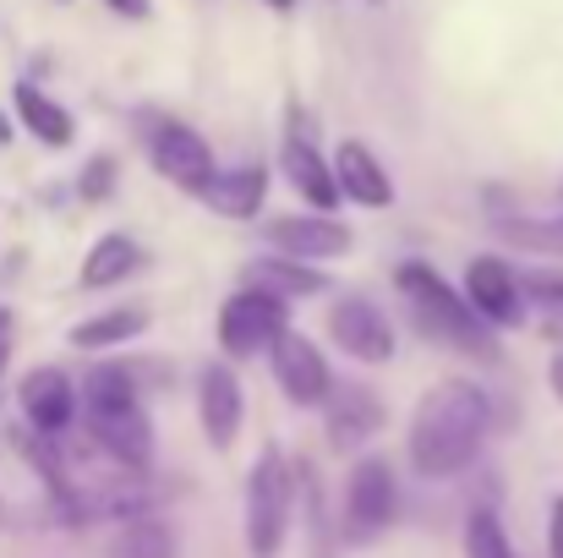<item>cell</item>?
<instances>
[{"label":"cell","instance_id":"6da1fadb","mask_svg":"<svg viewBox=\"0 0 563 558\" xmlns=\"http://www.w3.org/2000/svg\"><path fill=\"white\" fill-rule=\"evenodd\" d=\"M493 405L476 383L449 378L438 389L421 394L416 416H410V466L416 477H454L476 460L482 438H487Z\"/></svg>","mask_w":563,"mask_h":558},{"label":"cell","instance_id":"7a4b0ae2","mask_svg":"<svg viewBox=\"0 0 563 558\" xmlns=\"http://www.w3.org/2000/svg\"><path fill=\"white\" fill-rule=\"evenodd\" d=\"M88 433L126 471H137L148 460V411H143V394L132 389L126 368H99L88 378Z\"/></svg>","mask_w":563,"mask_h":558},{"label":"cell","instance_id":"3957f363","mask_svg":"<svg viewBox=\"0 0 563 558\" xmlns=\"http://www.w3.org/2000/svg\"><path fill=\"white\" fill-rule=\"evenodd\" d=\"M394 280H399V291H405V302H410L421 335L449 340V346H460V351H487V324H482V313H476L449 280H438L427 263H399Z\"/></svg>","mask_w":563,"mask_h":558},{"label":"cell","instance_id":"277c9868","mask_svg":"<svg viewBox=\"0 0 563 558\" xmlns=\"http://www.w3.org/2000/svg\"><path fill=\"white\" fill-rule=\"evenodd\" d=\"M290 499H296L290 466L274 449H263L257 466H252V477H246V548H252V558H274L285 548Z\"/></svg>","mask_w":563,"mask_h":558},{"label":"cell","instance_id":"5b68a950","mask_svg":"<svg viewBox=\"0 0 563 558\" xmlns=\"http://www.w3.org/2000/svg\"><path fill=\"white\" fill-rule=\"evenodd\" d=\"M290 324V302L268 296V291H235L224 307H219V346L230 357H252L263 346H274Z\"/></svg>","mask_w":563,"mask_h":558},{"label":"cell","instance_id":"8992f818","mask_svg":"<svg viewBox=\"0 0 563 558\" xmlns=\"http://www.w3.org/2000/svg\"><path fill=\"white\" fill-rule=\"evenodd\" d=\"M394 504H399V488H394V471L383 460H362L351 471V488H345V537L351 543H373L388 532L394 521Z\"/></svg>","mask_w":563,"mask_h":558},{"label":"cell","instance_id":"52a82bcc","mask_svg":"<svg viewBox=\"0 0 563 558\" xmlns=\"http://www.w3.org/2000/svg\"><path fill=\"white\" fill-rule=\"evenodd\" d=\"M465 302L482 313V324H520L526 318V285L515 280L509 263L498 258H476L471 274H465Z\"/></svg>","mask_w":563,"mask_h":558},{"label":"cell","instance_id":"ba28073f","mask_svg":"<svg viewBox=\"0 0 563 558\" xmlns=\"http://www.w3.org/2000/svg\"><path fill=\"white\" fill-rule=\"evenodd\" d=\"M274 378H279L285 400H296V405H323L334 394L329 362L318 357V346L307 335H279L274 340Z\"/></svg>","mask_w":563,"mask_h":558},{"label":"cell","instance_id":"9c48e42d","mask_svg":"<svg viewBox=\"0 0 563 558\" xmlns=\"http://www.w3.org/2000/svg\"><path fill=\"white\" fill-rule=\"evenodd\" d=\"M154 171L165 176V182L187 186V192H202V186L213 182L219 171H213V154H208V143L181 127V121H165V127H154Z\"/></svg>","mask_w":563,"mask_h":558},{"label":"cell","instance_id":"30bf717a","mask_svg":"<svg viewBox=\"0 0 563 558\" xmlns=\"http://www.w3.org/2000/svg\"><path fill=\"white\" fill-rule=\"evenodd\" d=\"M329 335H334V346H340L345 357H356V362H388V357H394V329H388V318L377 313L373 302H362V296H351V302H340V307L329 313Z\"/></svg>","mask_w":563,"mask_h":558},{"label":"cell","instance_id":"8fae6325","mask_svg":"<svg viewBox=\"0 0 563 558\" xmlns=\"http://www.w3.org/2000/svg\"><path fill=\"white\" fill-rule=\"evenodd\" d=\"M16 400H22L27 427H33V433H44V438L66 433V422L77 416V389H71V378H66L60 368H33L27 378H22Z\"/></svg>","mask_w":563,"mask_h":558},{"label":"cell","instance_id":"7c38bea8","mask_svg":"<svg viewBox=\"0 0 563 558\" xmlns=\"http://www.w3.org/2000/svg\"><path fill=\"white\" fill-rule=\"evenodd\" d=\"M268 241H274L285 258H296V263L351 252V230H345L340 219H329V214H290V219H274V225H268Z\"/></svg>","mask_w":563,"mask_h":558},{"label":"cell","instance_id":"4fadbf2b","mask_svg":"<svg viewBox=\"0 0 563 558\" xmlns=\"http://www.w3.org/2000/svg\"><path fill=\"white\" fill-rule=\"evenodd\" d=\"M241 411H246V400H241V378L224 368V362H213V368L202 372V389H197V416H202V433H208L213 449H230V444H235V433H241Z\"/></svg>","mask_w":563,"mask_h":558},{"label":"cell","instance_id":"5bb4252c","mask_svg":"<svg viewBox=\"0 0 563 558\" xmlns=\"http://www.w3.org/2000/svg\"><path fill=\"white\" fill-rule=\"evenodd\" d=\"M279 165H285L290 186H296L318 214H334V203L345 197V192H340V176H334V165H329V160L318 154V143H307V138H290L285 154H279Z\"/></svg>","mask_w":563,"mask_h":558},{"label":"cell","instance_id":"9a60e30c","mask_svg":"<svg viewBox=\"0 0 563 558\" xmlns=\"http://www.w3.org/2000/svg\"><path fill=\"white\" fill-rule=\"evenodd\" d=\"M334 176H340V192H345L351 203H362V208H388V203H394V182L383 176L373 149H362V143H340Z\"/></svg>","mask_w":563,"mask_h":558},{"label":"cell","instance_id":"2e32d148","mask_svg":"<svg viewBox=\"0 0 563 558\" xmlns=\"http://www.w3.org/2000/svg\"><path fill=\"white\" fill-rule=\"evenodd\" d=\"M263 192H268V171L246 165V171H219L197 197H202L219 219H252V214L263 208Z\"/></svg>","mask_w":563,"mask_h":558},{"label":"cell","instance_id":"e0dca14e","mask_svg":"<svg viewBox=\"0 0 563 558\" xmlns=\"http://www.w3.org/2000/svg\"><path fill=\"white\" fill-rule=\"evenodd\" d=\"M137 263H143V247L132 236H99L88 247V258H82V285L88 291H104V285L137 274Z\"/></svg>","mask_w":563,"mask_h":558},{"label":"cell","instance_id":"ac0fdd59","mask_svg":"<svg viewBox=\"0 0 563 558\" xmlns=\"http://www.w3.org/2000/svg\"><path fill=\"white\" fill-rule=\"evenodd\" d=\"M16 116H22V127L38 138V143H49V149H66L71 138H77V127H71V116L55 105V99H44L33 83H16Z\"/></svg>","mask_w":563,"mask_h":558},{"label":"cell","instance_id":"d6986e66","mask_svg":"<svg viewBox=\"0 0 563 558\" xmlns=\"http://www.w3.org/2000/svg\"><path fill=\"white\" fill-rule=\"evenodd\" d=\"M246 280H252V291H268V296H279V302H290V296H318V291L329 285L323 269H307V263H296V258L252 263Z\"/></svg>","mask_w":563,"mask_h":558},{"label":"cell","instance_id":"ffe728a7","mask_svg":"<svg viewBox=\"0 0 563 558\" xmlns=\"http://www.w3.org/2000/svg\"><path fill=\"white\" fill-rule=\"evenodd\" d=\"M143 329H148V313L115 307V313H99V318L77 324V329H71V346H77V351H99V346H121V340H132V335H143Z\"/></svg>","mask_w":563,"mask_h":558},{"label":"cell","instance_id":"44dd1931","mask_svg":"<svg viewBox=\"0 0 563 558\" xmlns=\"http://www.w3.org/2000/svg\"><path fill=\"white\" fill-rule=\"evenodd\" d=\"M377 427H383V405H377L373 394H345V400L334 405V416H329V438H334V449H351V444L373 438Z\"/></svg>","mask_w":563,"mask_h":558},{"label":"cell","instance_id":"7402d4cb","mask_svg":"<svg viewBox=\"0 0 563 558\" xmlns=\"http://www.w3.org/2000/svg\"><path fill=\"white\" fill-rule=\"evenodd\" d=\"M104 558H176V537H170L165 521L143 515V521H126L121 526V537L110 543Z\"/></svg>","mask_w":563,"mask_h":558},{"label":"cell","instance_id":"603a6c76","mask_svg":"<svg viewBox=\"0 0 563 558\" xmlns=\"http://www.w3.org/2000/svg\"><path fill=\"white\" fill-rule=\"evenodd\" d=\"M498 236L520 252L563 258V214H553V219H498Z\"/></svg>","mask_w":563,"mask_h":558},{"label":"cell","instance_id":"cb8c5ba5","mask_svg":"<svg viewBox=\"0 0 563 558\" xmlns=\"http://www.w3.org/2000/svg\"><path fill=\"white\" fill-rule=\"evenodd\" d=\"M465 558H515L509 537H504V526H498L487 510L465 521Z\"/></svg>","mask_w":563,"mask_h":558},{"label":"cell","instance_id":"d4e9b609","mask_svg":"<svg viewBox=\"0 0 563 558\" xmlns=\"http://www.w3.org/2000/svg\"><path fill=\"white\" fill-rule=\"evenodd\" d=\"M526 296L537 302V307H548V313H563V269H531L526 280Z\"/></svg>","mask_w":563,"mask_h":558},{"label":"cell","instance_id":"484cf974","mask_svg":"<svg viewBox=\"0 0 563 558\" xmlns=\"http://www.w3.org/2000/svg\"><path fill=\"white\" fill-rule=\"evenodd\" d=\"M110 186H115V160H93L82 171V197H104Z\"/></svg>","mask_w":563,"mask_h":558},{"label":"cell","instance_id":"4316f807","mask_svg":"<svg viewBox=\"0 0 563 558\" xmlns=\"http://www.w3.org/2000/svg\"><path fill=\"white\" fill-rule=\"evenodd\" d=\"M548 554L563 558V499H553V521H548Z\"/></svg>","mask_w":563,"mask_h":558},{"label":"cell","instance_id":"83f0119b","mask_svg":"<svg viewBox=\"0 0 563 558\" xmlns=\"http://www.w3.org/2000/svg\"><path fill=\"white\" fill-rule=\"evenodd\" d=\"M110 11H121V17H148L154 11V0H104Z\"/></svg>","mask_w":563,"mask_h":558},{"label":"cell","instance_id":"f1b7e54d","mask_svg":"<svg viewBox=\"0 0 563 558\" xmlns=\"http://www.w3.org/2000/svg\"><path fill=\"white\" fill-rule=\"evenodd\" d=\"M548 383H553V394H559V405H563V357H553V368H548Z\"/></svg>","mask_w":563,"mask_h":558},{"label":"cell","instance_id":"f546056e","mask_svg":"<svg viewBox=\"0 0 563 558\" xmlns=\"http://www.w3.org/2000/svg\"><path fill=\"white\" fill-rule=\"evenodd\" d=\"M5 335H11V313H0V346H5Z\"/></svg>","mask_w":563,"mask_h":558},{"label":"cell","instance_id":"4dcf8cb0","mask_svg":"<svg viewBox=\"0 0 563 558\" xmlns=\"http://www.w3.org/2000/svg\"><path fill=\"white\" fill-rule=\"evenodd\" d=\"M0 143H11V127H5V121H0Z\"/></svg>","mask_w":563,"mask_h":558},{"label":"cell","instance_id":"1f68e13d","mask_svg":"<svg viewBox=\"0 0 563 558\" xmlns=\"http://www.w3.org/2000/svg\"><path fill=\"white\" fill-rule=\"evenodd\" d=\"M268 6H279V11H290V6H296V0H268Z\"/></svg>","mask_w":563,"mask_h":558},{"label":"cell","instance_id":"d6a6232c","mask_svg":"<svg viewBox=\"0 0 563 558\" xmlns=\"http://www.w3.org/2000/svg\"><path fill=\"white\" fill-rule=\"evenodd\" d=\"M0 368H5V346H0Z\"/></svg>","mask_w":563,"mask_h":558},{"label":"cell","instance_id":"836d02e7","mask_svg":"<svg viewBox=\"0 0 563 558\" xmlns=\"http://www.w3.org/2000/svg\"><path fill=\"white\" fill-rule=\"evenodd\" d=\"M0 521H5V499H0Z\"/></svg>","mask_w":563,"mask_h":558},{"label":"cell","instance_id":"e575fe53","mask_svg":"<svg viewBox=\"0 0 563 558\" xmlns=\"http://www.w3.org/2000/svg\"><path fill=\"white\" fill-rule=\"evenodd\" d=\"M373 6H383V0H373Z\"/></svg>","mask_w":563,"mask_h":558}]
</instances>
